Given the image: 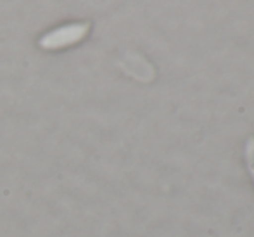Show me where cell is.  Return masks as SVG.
<instances>
[{
  "label": "cell",
  "instance_id": "6da1fadb",
  "mask_svg": "<svg viewBox=\"0 0 254 237\" xmlns=\"http://www.w3.org/2000/svg\"><path fill=\"white\" fill-rule=\"evenodd\" d=\"M92 30L90 21H73L49 30L38 38V47L44 50H64L81 44Z\"/></svg>",
  "mask_w": 254,
  "mask_h": 237
},
{
  "label": "cell",
  "instance_id": "7a4b0ae2",
  "mask_svg": "<svg viewBox=\"0 0 254 237\" xmlns=\"http://www.w3.org/2000/svg\"><path fill=\"white\" fill-rule=\"evenodd\" d=\"M246 163H248L249 173L254 180V135H251L246 142Z\"/></svg>",
  "mask_w": 254,
  "mask_h": 237
}]
</instances>
